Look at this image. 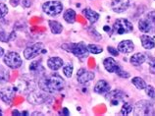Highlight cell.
<instances>
[{"mask_svg":"<svg viewBox=\"0 0 155 116\" xmlns=\"http://www.w3.org/2000/svg\"><path fill=\"white\" fill-rule=\"evenodd\" d=\"M116 74H117V75L119 76V77H121V78H126V79H127V78L130 77V74H129L128 72H126L125 70H123L121 67L116 71Z\"/></svg>","mask_w":155,"mask_h":116,"instance_id":"33","label":"cell"},{"mask_svg":"<svg viewBox=\"0 0 155 116\" xmlns=\"http://www.w3.org/2000/svg\"><path fill=\"white\" fill-rule=\"evenodd\" d=\"M4 63L7 65V67H9L11 69H18L21 67V65L23 63L22 58L17 52L14 51H9L7 52L3 58Z\"/></svg>","mask_w":155,"mask_h":116,"instance_id":"6","label":"cell"},{"mask_svg":"<svg viewBox=\"0 0 155 116\" xmlns=\"http://www.w3.org/2000/svg\"><path fill=\"white\" fill-rule=\"evenodd\" d=\"M31 115H43L41 112H34Z\"/></svg>","mask_w":155,"mask_h":116,"instance_id":"42","label":"cell"},{"mask_svg":"<svg viewBox=\"0 0 155 116\" xmlns=\"http://www.w3.org/2000/svg\"><path fill=\"white\" fill-rule=\"evenodd\" d=\"M87 48H88V51L91 53H93V54H99V53L103 51V48L97 44H88Z\"/></svg>","mask_w":155,"mask_h":116,"instance_id":"28","label":"cell"},{"mask_svg":"<svg viewBox=\"0 0 155 116\" xmlns=\"http://www.w3.org/2000/svg\"><path fill=\"white\" fill-rule=\"evenodd\" d=\"M138 29L144 34H155V11L149 12L140 20Z\"/></svg>","mask_w":155,"mask_h":116,"instance_id":"2","label":"cell"},{"mask_svg":"<svg viewBox=\"0 0 155 116\" xmlns=\"http://www.w3.org/2000/svg\"><path fill=\"white\" fill-rule=\"evenodd\" d=\"M94 73L91 71H87L84 68H81L77 73V80L81 85H84L87 83L92 81L94 79Z\"/></svg>","mask_w":155,"mask_h":116,"instance_id":"11","label":"cell"},{"mask_svg":"<svg viewBox=\"0 0 155 116\" xmlns=\"http://www.w3.org/2000/svg\"><path fill=\"white\" fill-rule=\"evenodd\" d=\"M12 35L13 34H11V35L7 34V32L4 31V29L0 26V41H1V43H8V41L13 38Z\"/></svg>","mask_w":155,"mask_h":116,"instance_id":"26","label":"cell"},{"mask_svg":"<svg viewBox=\"0 0 155 116\" xmlns=\"http://www.w3.org/2000/svg\"><path fill=\"white\" fill-rule=\"evenodd\" d=\"M43 44L42 43H35L31 46H28L25 50H24V57L27 60H31L38 56L40 51L42 50Z\"/></svg>","mask_w":155,"mask_h":116,"instance_id":"9","label":"cell"},{"mask_svg":"<svg viewBox=\"0 0 155 116\" xmlns=\"http://www.w3.org/2000/svg\"><path fill=\"white\" fill-rule=\"evenodd\" d=\"M113 30L118 35L129 34L134 31V26L127 19H118L113 25Z\"/></svg>","mask_w":155,"mask_h":116,"instance_id":"4","label":"cell"},{"mask_svg":"<svg viewBox=\"0 0 155 116\" xmlns=\"http://www.w3.org/2000/svg\"><path fill=\"white\" fill-rule=\"evenodd\" d=\"M64 64V62L62 60V58L60 57H50L47 60V66L48 68H50L51 70H59L60 68H62V66Z\"/></svg>","mask_w":155,"mask_h":116,"instance_id":"16","label":"cell"},{"mask_svg":"<svg viewBox=\"0 0 155 116\" xmlns=\"http://www.w3.org/2000/svg\"><path fill=\"white\" fill-rule=\"evenodd\" d=\"M107 50H108V52L111 53L113 56H118V55H119V50H118V49H116V48L112 47V46H108L107 47Z\"/></svg>","mask_w":155,"mask_h":116,"instance_id":"34","label":"cell"},{"mask_svg":"<svg viewBox=\"0 0 155 116\" xmlns=\"http://www.w3.org/2000/svg\"><path fill=\"white\" fill-rule=\"evenodd\" d=\"M110 89H111V87H110L109 83L107 81L100 80L95 84L93 90H94L96 94H108L110 92Z\"/></svg>","mask_w":155,"mask_h":116,"instance_id":"13","label":"cell"},{"mask_svg":"<svg viewBox=\"0 0 155 116\" xmlns=\"http://www.w3.org/2000/svg\"><path fill=\"white\" fill-rule=\"evenodd\" d=\"M10 79V73L9 71L4 68L3 66H0V84L7 83Z\"/></svg>","mask_w":155,"mask_h":116,"instance_id":"25","label":"cell"},{"mask_svg":"<svg viewBox=\"0 0 155 116\" xmlns=\"http://www.w3.org/2000/svg\"><path fill=\"white\" fill-rule=\"evenodd\" d=\"M31 4H32L31 0H22V5H23V7H25V8L31 7Z\"/></svg>","mask_w":155,"mask_h":116,"instance_id":"35","label":"cell"},{"mask_svg":"<svg viewBox=\"0 0 155 116\" xmlns=\"http://www.w3.org/2000/svg\"><path fill=\"white\" fill-rule=\"evenodd\" d=\"M134 113L136 115H154L155 111L151 102L147 101H137L134 105Z\"/></svg>","mask_w":155,"mask_h":116,"instance_id":"5","label":"cell"},{"mask_svg":"<svg viewBox=\"0 0 155 116\" xmlns=\"http://www.w3.org/2000/svg\"><path fill=\"white\" fill-rule=\"evenodd\" d=\"M48 25L50 27L51 32L54 35H59L63 31V26L59 22H57V21H52V20L48 21Z\"/></svg>","mask_w":155,"mask_h":116,"instance_id":"21","label":"cell"},{"mask_svg":"<svg viewBox=\"0 0 155 116\" xmlns=\"http://www.w3.org/2000/svg\"><path fill=\"white\" fill-rule=\"evenodd\" d=\"M134 49V43L132 40H123L121 41L118 45V50L119 52H122V53H130L133 52Z\"/></svg>","mask_w":155,"mask_h":116,"instance_id":"14","label":"cell"},{"mask_svg":"<svg viewBox=\"0 0 155 116\" xmlns=\"http://www.w3.org/2000/svg\"><path fill=\"white\" fill-rule=\"evenodd\" d=\"M130 6V0H113L111 8L115 13H123Z\"/></svg>","mask_w":155,"mask_h":116,"instance_id":"12","label":"cell"},{"mask_svg":"<svg viewBox=\"0 0 155 116\" xmlns=\"http://www.w3.org/2000/svg\"><path fill=\"white\" fill-rule=\"evenodd\" d=\"M88 34H89V36H91L92 39H94L97 41L102 39V36H100V34L95 30L94 28H88Z\"/></svg>","mask_w":155,"mask_h":116,"instance_id":"29","label":"cell"},{"mask_svg":"<svg viewBox=\"0 0 155 116\" xmlns=\"http://www.w3.org/2000/svg\"><path fill=\"white\" fill-rule=\"evenodd\" d=\"M73 70H74V68H73V65L72 64H68L67 66H65V67L63 68L64 75L66 77H68V78H71L72 75H73Z\"/></svg>","mask_w":155,"mask_h":116,"instance_id":"30","label":"cell"},{"mask_svg":"<svg viewBox=\"0 0 155 116\" xmlns=\"http://www.w3.org/2000/svg\"><path fill=\"white\" fill-rule=\"evenodd\" d=\"M62 47L64 50L68 52L73 53L76 57L83 59V58L87 57L88 55V48L84 43H65L63 44Z\"/></svg>","mask_w":155,"mask_h":116,"instance_id":"3","label":"cell"},{"mask_svg":"<svg viewBox=\"0 0 155 116\" xmlns=\"http://www.w3.org/2000/svg\"><path fill=\"white\" fill-rule=\"evenodd\" d=\"M103 65L106 69V71H108L109 73H116V71L120 68V66L117 64V62L113 59L112 57L105 58L103 61Z\"/></svg>","mask_w":155,"mask_h":116,"instance_id":"15","label":"cell"},{"mask_svg":"<svg viewBox=\"0 0 155 116\" xmlns=\"http://www.w3.org/2000/svg\"><path fill=\"white\" fill-rule=\"evenodd\" d=\"M110 97H111V102L112 104H118L120 101H122V98L125 97V94L122 92V90H113L111 93H108Z\"/></svg>","mask_w":155,"mask_h":116,"instance_id":"19","label":"cell"},{"mask_svg":"<svg viewBox=\"0 0 155 116\" xmlns=\"http://www.w3.org/2000/svg\"><path fill=\"white\" fill-rule=\"evenodd\" d=\"M140 41H141V44H142V47L145 48V49H152L155 47V41L154 39L149 36L147 35H142L140 36Z\"/></svg>","mask_w":155,"mask_h":116,"instance_id":"18","label":"cell"},{"mask_svg":"<svg viewBox=\"0 0 155 116\" xmlns=\"http://www.w3.org/2000/svg\"><path fill=\"white\" fill-rule=\"evenodd\" d=\"M2 115V110H1V108H0V116Z\"/></svg>","mask_w":155,"mask_h":116,"instance_id":"43","label":"cell"},{"mask_svg":"<svg viewBox=\"0 0 155 116\" xmlns=\"http://www.w3.org/2000/svg\"><path fill=\"white\" fill-rule=\"evenodd\" d=\"M132 83L134 84V86L136 87L137 89H138V90H144L146 88V86H147V85H146L145 81L142 78H140V77H134V78H133Z\"/></svg>","mask_w":155,"mask_h":116,"instance_id":"24","label":"cell"},{"mask_svg":"<svg viewBox=\"0 0 155 116\" xmlns=\"http://www.w3.org/2000/svg\"><path fill=\"white\" fill-rule=\"evenodd\" d=\"M146 60V55L143 53H136L130 57V63L134 66H140L143 64Z\"/></svg>","mask_w":155,"mask_h":116,"instance_id":"20","label":"cell"},{"mask_svg":"<svg viewBox=\"0 0 155 116\" xmlns=\"http://www.w3.org/2000/svg\"><path fill=\"white\" fill-rule=\"evenodd\" d=\"M103 29H104V31H105V32H111V28L108 27V26H104Z\"/></svg>","mask_w":155,"mask_h":116,"instance_id":"39","label":"cell"},{"mask_svg":"<svg viewBox=\"0 0 155 116\" xmlns=\"http://www.w3.org/2000/svg\"><path fill=\"white\" fill-rule=\"evenodd\" d=\"M38 86L40 90H44L45 93L54 94L63 90L65 87V81L58 74H51V75H45L40 78Z\"/></svg>","mask_w":155,"mask_h":116,"instance_id":"1","label":"cell"},{"mask_svg":"<svg viewBox=\"0 0 155 116\" xmlns=\"http://www.w3.org/2000/svg\"><path fill=\"white\" fill-rule=\"evenodd\" d=\"M3 54H4V49L2 47H0V57H1Z\"/></svg>","mask_w":155,"mask_h":116,"instance_id":"41","label":"cell"},{"mask_svg":"<svg viewBox=\"0 0 155 116\" xmlns=\"http://www.w3.org/2000/svg\"><path fill=\"white\" fill-rule=\"evenodd\" d=\"M30 71L34 74H39L43 72V67L41 65V60H34L30 64Z\"/></svg>","mask_w":155,"mask_h":116,"instance_id":"22","label":"cell"},{"mask_svg":"<svg viewBox=\"0 0 155 116\" xmlns=\"http://www.w3.org/2000/svg\"><path fill=\"white\" fill-rule=\"evenodd\" d=\"M12 114H13V115H17V116H21L22 112H20V111H18L17 109H15V110L12 111Z\"/></svg>","mask_w":155,"mask_h":116,"instance_id":"38","label":"cell"},{"mask_svg":"<svg viewBox=\"0 0 155 116\" xmlns=\"http://www.w3.org/2000/svg\"><path fill=\"white\" fill-rule=\"evenodd\" d=\"M144 90H145L146 94H147L149 97L155 98V88H153L152 86H146V88Z\"/></svg>","mask_w":155,"mask_h":116,"instance_id":"32","label":"cell"},{"mask_svg":"<svg viewBox=\"0 0 155 116\" xmlns=\"http://www.w3.org/2000/svg\"><path fill=\"white\" fill-rule=\"evenodd\" d=\"M16 90H17V89L14 86L3 87V88L0 89V99L7 104H10L15 97Z\"/></svg>","mask_w":155,"mask_h":116,"instance_id":"8","label":"cell"},{"mask_svg":"<svg viewBox=\"0 0 155 116\" xmlns=\"http://www.w3.org/2000/svg\"><path fill=\"white\" fill-rule=\"evenodd\" d=\"M47 99V96L44 90H41V92L38 90H32L28 96V101L31 104H41L45 102Z\"/></svg>","mask_w":155,"mask_h":116,"instance_id":"10","label":"cell"},{"mask_svg":"<svg viewBox=\"0 0 155 116\" xmlns=\"http://www.w3.org/2000/svg\"><path fill=\"white\" fill-rule=\"evenodd\" d=\"M83 14L91 24H94L97 20L99 19V14L97 12L91 10V8H85L83 10Z\"/></svg>","mask_w":155,"mask_h":116,"instance_id":"17","label":"cell"},{"mask_svg":"<svg viewBox=\"0 0 155 116\" xmlns=\"http://www.w3.org/2000/svg\"><path fill=\"white\" fill-rule=\"evenodd\" d=\"M148 64H149L150 67H151V69H153L154 71H155V57L149 58V60H148Z\"/></svg>","mask_w":155,"mask_h":116,"instance_id":"36","label":"cell"},{"mask_svg":"<svg viewBox=\"0 0 155 116\" xmlns=\"http://www.w3.org/2000/svg\"><path fill=\"white\" fill-rule=\"evenodd\" d=\"M76 16H77V14H76V12L74 10H73V9H67L66 11H65L64 15H63V18L67 23L73 24V23H75V21H76Z\"/></svg>","mask_w":155,"mask_h":116,"instance_id":"23","label":"cell"},{"mask_svg":"<svg viewBox=\"0 0 155 116\" xmlns=\"http://www.w3.org/2000/svg\"><path fill=\"white\" fill-rule=\"evenodd\" d=\"M8 13V7L6 4L0 3V19H3Z\"/></svg>","mask_w":155,"mask_h":116,"instance_id":"31","label":"cell"},{"mask_svg":"<svg viewBox=\"0 0 155 116\" xmlns=\"http://www.w3.org/2000/svg\"><path fill=\"white\" fill-rule=\"evenodd\" d=\"M43 12L48 16H57L63 10V5L60 1H47L42 5Z\"/></svg>","mask_w":155,"mask_h":116,"instance_id":"7","label":"cell"},{"mask_svg":"<svg viewBox=\"0 0 155 116\" xmlns=\"http://www.w3.org/2000/svg\"><path fill=\"white\" fill-rule=\"evenodd\" d=\"M21 2V0H10V4L13 7H16L19 5V3Z\"/></svg>","mask_w":155,"mask_h":116,"instance_id":"37","label":"cell"},{"mask_svg":"<svg viewBox=\"0 0 155 116\" xmlns=\"http://www.w3.org/2000/svg\"><path fill=\"white\" fill-rule=\"evenodd\" d=\"M132 111H133V105L130 104V102H125L123 104V106H122L120 113L122 115H128L132 112Z\"/></svg>","mask_w":155,"mask_h":116,"instance_id":"27","label":"cell"},{"mask_svg":"<svg viewBox=\"0 0 155 116\" xmlns=\"http://www.w3.org/2000/svg\"><path fill=\"white\" fill-rule=\"evenodd\" d=\"M63 114H64V115H69V111H68L67 108H64V109H63Z\"/></svg>","mask_w":155,"mask_h":116,"instance_id":"40","label":"cell"}]
</instances>
